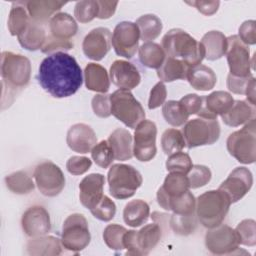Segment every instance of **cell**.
I'll use <instances>...</instances> for the list:
<instances>
[{
    "mask_svg": "<svg viewBox=\"0 0 256 256\" xmlns=\"http://www.w3.org/2000/svg\"><path fill=\"white\" fill-rule=\"evenodd\" d=\"M37 80L52 97L66 98L78 91L83 77L81 67L73 56L65 52H56L42 60Z\"/></svg>",
    "mask_w": 256,
    "mask_h": 256,
    "instance_id": "cell-1",
    "label": "cell"
},
{
    "mask_svg": "<svg viewBox=\"0 0 256 256\" xmlns=\"http://www.w3.org/2000/svg\"><path fill=\"white\" fill-rule=\"evenodd\" d=\"M2 109L9 107L15 97L29 84L31 78L30 60L11 51L1 53Z\"/></svg>",
    "mask_w": 256,
    "mask_h": 256,
    "instance_id": "cell-2",
    "label": "cell"
},
{
    "mask_svg": "<svg viewBox=\"0 0 256 256\" xmlns=\"http://www.w3.org/2000/svg\"><path fill=\"white\" fill-rule=\"evenodd\" d=\"M161 46L167 57L182 60L189 66L201 64L205 58L202 44L180 28L169 30L162 38Z\"/></svg>",
    "mask_w": 256,
    "mask_h": 256,
    "instance_id": "cell-3",
    "label": "cell"
},
{
    "mask_svg": "<svg viewBox=\"0 0 256 256\" xmlns=\"http://www.w3.org/2000/svg\"><path fill=\"white\" fill-rule=\"evenodd\" d=\"M155 212L152 214L154 223L147 224L139 231L127 230L123 237L124 249L127 255H148L160 242L163 234L162 224L169 219V215Z\"/></svg>",
    "mask_w": 256,
    "mask_h": 256,
    "instance_id": "cell-4",
    "label": "cell"
},
{
    "mask_svg": "<svg viewBox=\"0 0 256 256\" xmlns=\"http://www.w3.org/2000/svg\"><path fill=\"white\" fill-rule=\"evenodd\" d=\"M231 201L221 190H209L196 199L195 213L198 221L206 228H214L224 221Z\"/></svg>",
    "mask_w": 256,
    "mask_h": 256,
    "instance_id": "cell-5",
    "label": "cell"
},
{
    "mask_svg": "<svg viewBox=\"0 0 256 256\" xmlns=\"http://www.w3.org/2000/svg\"><path fill=\"white\" fill-rule=\"evenodd\" d=\"M109 192L116 199L132 197L142 185L143 178L140 172L128 164H113L107 174Z\"/></svg>",
    "mask_w": 256,
    "mask_h": 256,
    "instance_id": "cell-6",
    "label": "cell"
},
{
    "mask_svg": "<svg viewBox=\"0 0 256 256\" xmlns=\"http://www.w3.org/2000/svg\"><path fill=\"white\" fill-rule=\"evenodd\" d=\"M229 154L242 164H252L256 159V120L247 122L243 128L231 133L226 141Z\"/></svg>",
    "mask_w": 256,
    "mask_h": 256,
    "instance_id": "cell-7",
    "label": "cell"
},
{
    "mask_svg": "<svg viewBox=\"0 0 256 256\" xmlns=\"http://www.w3.org/2000/svg\"><path fill=\"white\" fill-rule=\"evenodd\" d=\"M111 114L125 126L135 129L145 119V111L141 103L130 90L118 89L110 94Z\"/></svg>",
    "mask_w": 256,
    "mask_h": 256,
    "instance_id": "cell-8",
    "label": "cell"
},
{
    "mask_svg": "<svg viewBox=\"0 0 256 256\" xmlns=\"http://www.w3.org/2000/svg\"><path fill=\"white\" fill-rule=\"evenodd\" d=\"M186 147L189 149L214 144L220 137V125L217 119L195 118L187 121L182 129Z\"/></svg>",
    "mask_w": 256,
    "mask_h": 256,
    "instance_id": "cell-9",
    "label": "cell"
},
{
    "mask_svg": "<svg viewBox=\"0 0 256 256\" xmlns=\"http://www.w3.org/2000/svg\"><path fill=\"white\" fill-rule=\"evenodd\" d=\"M90 240L91 234L85 216L80 213L69 215L62 226V246L68 251L78 253L89 245Z\"/></svg>",
    "mask_w": 256,
    "mask_h": 256,
    "instance_id": "cell-10",
    "label": "cell"
},
{
    "mask_svg": "<svg viewBox=\"0 0 256 256\" xmlns=\"http://www.w3.org/2000/svg\"><path fill=\"white\" fill-rule=\"evenodd\" d=\"M35 184L41 194L47 197L59 195L65 187V176L58 165L51 161L39 163L33 172Z\"/></svg>",
    "mask_w": 256,
    "mask_h": 256,
    "instance_id": "cell-11",
    "label": "cell"
},
{
    "mask_svg": "<svg viewBox=\"0 0 256 256\" xmlns=\"http://www.w3.org/2000/svg\"><path fill=\"white\" fill-rule=\"evenodd\" d=\"M139 39L140 32L136 23L122 21L113 30L111 44L118 56L130 59L139 49Z\"/></svg>",
    "mask_w": 256,
    "mask_h": 256,
    "instance_id": "cell-12",
    "label": "cell"
},
{
    "mask_svg": "<svg viewBox=\"0 0 256 256\" xmlns=\"http://www.w3.org/2000/svg\"><path fill=\"white\" fill-rule=\"evenodd\" d=\"M156 124L148 119L141 121L135 128L133 142V156L141 161L148 162L152 160L156 153Z\"/></svg>",
    "mask_w": 256,
    "mask_h": 256,
    "instance_id": "cell-13",
    "label": "cell"
},
{
    "mask_svg": "<svg viewBox=\"0 0 256 256\" xmlns=\"http://www.w3.org/2000/svg\"><path fill=\"white\" fill-rule=\"evenodd\" d=\"M205 246L212 254H235L239 250V239L235 229L228 225L220 224L207 231L205 234Z\"/></svg>",
    "mask_w": 256,
    "mask_h": 256,
    "instance_id": "cell-14",
    "label": "cell"
},
{
    "mask_svg": "<svg viewBox=\"0 0 256 256\" xmlns=\"http://www.w3.org/2000/svg\"><path fill=\"white\" fill-rule=\"evenodd\" d=\"M226 58L230 75L235 77H249L251 73V60L249 47L244 44L237 35L227 37Z\"/></svg>",
    "mask_w": 256,
    "mask_h": 256,
    "instance_id": "cell-15",
    "label": "cell"
},
{
    "mask_svg": "<svg viewBox=\"0 0 256 256\" xmlns=\"http://www.w3.org/2000/svg\"><path fill=\"white\" fill-rule=\"evenodd\" d=\"M252 185L253 175L251 171L246 167H236L218 189L228 196L231 203H236L250 191Z\"/></svg>",
    "mask_w": 256,
    "mask_h": 256,
    "instance_id": "cell-16",
    "label": "cell"
},
{
    "mask_svg": "<svg viewBox=\"0 0 256 256\" xmlns=\"http://www.w3.org/2000/svg\"><path fill=\"white\" fill-rule=\"evenodd\" d=\"M111 31L106 27L92 29L82 42L84 55L94 61L102 60L111 48Z\"/></svg>",
    "mask_w": 256,
    "mask_h": 256,
    "instance_id": "cell-17",
    "label": "cell"
},
{
    "mask_svg": "<svg viewBox=\"0 0 256 256\" xmlns=\"http://www.w3.org/2000/svg\"><path fill=\"white\" fill-rule=\"evenodd\" d=\"M21 226L23 232L31 238L47 235L51 230L50 215L43 206H31L23 213Z\"/></svg>",
    "mask_w": 256,
    "mask_h": 256,
    "instance_id": "cell-18",
    "label": "cell"
},
{
    "mask_svg": "<svg viewBox=\"0 0 256 256\" xmlns=\"http://www.w3.org/2000/svg\"><path fill=\"white\" fill-rule=\"evenodd\" d=\"M109 77L112 83L120 89L131 90L141 82V75L137 67L126 60H115L109 70Z\"/></svg>",
    "mask_w": 256,
    "mask_h": 256,
    "instance_id": "cell-19",
    "label": "cell"
},
{
    "mask_svg": "<svg viewBox=\"0 0 256 256\" xmlns=\"http://www.w3.org/2000/svg\"><path fill=\"white\" fill-rule=\"evenodd\" d=\"M66 143L72 151L86 154L91 152L92 148L97 144V136L89 125L77 123L68 129Z\"/></svg>",
    "mask_w": 256,
    "mask_h": 256,
    "instance_id": "cell-20",
    "label": "cell"
},
{
    "mask_svg": "<svg viewBox=\"0 0 256 256\" xmlns=\"http://www.w3.org/2000/svg\"><path fill=\"white\" fill-rule=\"evenodd\" d=\"M105 177L100 173H92L85 176L79 184V199L81 204L91 210L104 196Z\"/></svg>",
    "mask_w": 256,
    "mask_h": 256,
    "instance_id": "cell-21",
    "label": "cell"
},
{
    "mask_svg": "<svg viewBox=\"0 0 256 256\" xmlns=\"http://www.w3.org/2000/svg\"><path fill=\"white\" fill-rule=\"evenodd\" d=\"M234 101L229 92L214 91L203 97V105L197 115L201 118L217 119V116H221L229 111Z\"/></svg>",
    "mask_w": 256,
    "mask_h": 256,
    "instance_id": "cell-22",
    "label": "cell"
},
{
    "mask_svg": "<svg viewBox=\"0 0 256 256\" xmlns=\"http://www.w3.org/2000/svg\"><path fill=\"white\" fill-rule=\"evenodd\" d=\"M189 183L187 175L182 173L170 172L164 179L163 185L157 191V202L161 208L165 210L167 202L172 199L183 195L189 190Z\"/></svg>",
    "mask_w": 256,
    "mask_h": 256,
    "instance_id": "cell-23",
    "label": "cell"
},
{
    "mask_svg": "<svg viewBox=\"0 0 256 256\" xmlns=\"http://www.w3.org/2000/svg\"><path fill=\"white\" fill-rule=\"evenodd\" d=\"M107 141L113 151L115 160L126 161L133 157V138L128 130L124 128L115 129L109 135Z\"/></svg>",
    "mask_w": 256,
    "mask_h": 256,
    "instance_id": "cell-24",
    "label": "cell"
},
{
    "mask_svg": "<svg viewBox=\"0 0 256 256\" xmlns=\"http://www.w3.org/2000/svg\"><path fill=\"white\" fill-rule=\"evenodd\" d=\"M67 2L54 0H32L26 1V8L30 18L40 24L46 23L59 11Z\"/></svg>",
    "mask_w": 256,
    "mask_h": 256,
    "instance_id": "cell-25",
    "label": "cell"
},
{
    "mask_svg": "<svg viewBox=\"0 0 256 256\" xmlns=\"http://www.w3.org/2000/svg\"><path fill=\"white\" fill-rule=\"evenodd\" d=\"M84 81L88 90L105 94L110 88V77L100 64L88 63L84 69Z\"/></svg>",
    "mask_w": 256,
    "mask_h": 256,
    "instance_id": "cell-26",
    "label": "cell"
},
{
    "mask_svg": "<svg viewBox=\"0 0 256 256\" xmlns=\"http://www.w3.org/2000/svg\"><path fill=\"white\" fill-rule=\"evenodd\" d=\"M255 115V106L244 100H236L229 111L221 115V119L227 126L238 127L254 119Z\"/></svg>",
    "mask_w": 256,
    "mask_h": 256,
    "instance_id": "cell-27",
    "label": "cell"
},
{
    "mask_svg": "<svg viewBox=\"0 0 256 256\" xmlns=\"http://www.w3.org/2000/svg\"><path fill=\"white\" fill-rule=\"evenodd\" d=\"M50 35L60 40H70L78 31L75 19L68 13H56L49 21Z\"/></svg>",
    "mask_w": 256,
    "mask_h": 256,
    "instance_id": "cell-28",
    "label": "cell"
},
{
    "mask_svg": "<svg viewBox=\"0 0 256 256\" xmlns=\"http://www.w3.org/2000/svg\"><path fill=\"white\" fill-rule=\"evenodd\" d=\"M186 79L192 88L199 91H209L214 88L217 82L215 72L210 67L203 64L191 66Z\"/></svg>",
    "mask_w": 256,
    "mask_h": 256,
    "instance_id": "cell-29",
    "label": "cell"
},
{
    "mask_svg": "<svg viewBox=\"0 0 256 256\" xmlns=\"http://www.w3.org/2000/svg\"><path fill=\"white\" fill-rule=\"evenodd\" d=\"M27 252L33 256H56L62 252L61 239L54 236L32 237L27 243Z\"/></svg>",
    "mask_w": 256,
    "mask_h": 256,
    "instance_id": "cell-30",
    "label": "cell"
},
{
    "mask_svg": "<svg viewBox=\"0 0 256 256\" xmlns=\"http://www.w3.org/2000/svg\"><path fill=\"white\" fill-rule=\"evenodd\" d=\"M200 43L205 52V58L215 61L222 58L227 50V37L220 31L212 30L203 35Z\"/></svg>",
    "mask_w": 256,
    "mask_h": 256,
    "instance_id": "cell-31",
    "label": "cell"
},
{
    "mask_svg": "<svg viewBox=\"0 0 256 256\" xmlns=\"http://www.w3.org/2000/svg\"><path fill=\"white\" fill-rule=\"evenodd\" d=\"M19 44L28 51H36L42 49L47 35L42 24L31 19L30 23L18 36Z\"/></svg>",
    "mask_w": 256,
    "mask_h": 256,
    "instance_id": "cell-32",
    "label": "cell"
},
{
    "mask_svg": "<svg viewBox=\"0 0 256 256\" xmlns=\"http://www.w3.org/2000/svg\"><path fill=\"white\" fill-rule=\"evenodd\" d=\"M190 67L191 66L182 60L166 57L161 67L157 69V76L162 82L184 80L187 77Z\"/></svg>",
    "mask_w": 256,
    "mask_h": 256,
    "instance_id": "cell-33",
    "label": "cell"
},
{
    "mask_svg": "<svg viewBox=\"0 0 256 256\" xmlns=\"http://www.w3.org/2000/svg\"><path fill=\"white\" fill-rule=\"evenodd\" d=\"M150 207L148 203L142 199H135L128 202L123 210V220L131 227H139L143 225L149 218Z\"/></svg>",
    "mask_w": 256,
    "mask_h": 256,
    "instance_id": "cell-34",
    "label": "cell"
},
{
    "mask_svg": "<svg viewBox=\"0 0 256 256\" xmlns=\"http://www.w3.org/2000/svg\"><path fill=\"white\" fill-rule=\"evenodd\" d=\"M31 18L26 8V1L13 2L9 16H8V30L12 36H18L27 25L30 23Z\"/></svg>",
    "mask_w": 256,
    "mask_h": 256,
    "instance_id": "cell-35",
    "label": "cell"
},
{
    "mask_svg": "<svg viewBox=\"0 0 256 256\" xmlns=\"http://www.w3.org/2000/svg\"><path fill=\"white\" fill-rule=\"evenodd\" d=\"M139 60L147 68L158 69L166 59V54L159 44L155 42H144L138 49Z\"/></svg>",
    "mask_w": 256,
    "mask_h": 256,
    "instance_id": "cell-36",
    "label": "cell"
},
{
    "mask_svg": "<svg viewBox=\"0 0 256 256\" xmlns=\"http://www.w3.org/2000/svg\"><path fill=\"white\" fill-rule=\"evenodd\" d=\"M136 25L139 28L140 38L145 42L155 40L162 31L163 25L160 18L154 14H145L136 20Z\"/></svg>",
    "mask_w": 256,
    "mask_h": 256,
    "instance_id": "cell-37",
    "label": "cell"
},
{
    "mask_svg": "<svg viewBox=\"0 0 256 256\" xmlns=\"http://www.w3.org/2000/svg\"><path fill=\"white\" fill-rule=\"evenodd\" d=\"M6 187L14 194H29L35 188L32 178L25 171H16L5 177Z\"/></svg>",
    "mask_w": 256,
    "mask_h": 256,
    "instance_id": "cell-38",
    "label": "cell"
},
{
    "mask_svg": "<svg viewBox=\"0 0 256 256\" xmlns=\"http://www.w3.org/2000/svg\"><path fill=\"white\" fill-rule=\"evenodd\" d=\"M162 114L165 121L174 127L183 126L189 118L179 101L169 100L162 105Z\"/></svg>",
    "mask_w": 256,
    "mask_h": 256,
    "instance_id": "cell-39",
    "label": "cell"
},
{
    "mask_svg": "<svg viewBox=\"0 0 256 256\" xmlns=\"http://www.w3.org/2000/svg\"><path fill=\"white\" fill-rule=\"evenodd\" d=\"M196 209V198L188 190L183 195L172 198L167 202L165 207L166 211H172L178 215H191L195 213Z\"/></svg>",
    "mask_w": 256,
    "mask_h": 256,
    "instance_id": "cell-40",
    "label": "cell"
},
{
    "mask_svg": "<svg viewBox=\"0 0 256 256\" xmlns=\"http://www.w3.org/2000/svg\"><path fill=\"white\" fill-rule=\"evenodd\" d=\"M169 225L171 229L178 235H189L193 233L197 227L196 213L191 215H169Z\"/></svg>",
    "mask_w": 256,
    "mask_h": 256,
    "instance_id": "cell-41",
    "label": "cell"
},
{
    "mask_svg": "<svg viewBox=\"0 0 256 256\" xmlns=\"http://www.w3.org/2000/svg\"><path fill=\"white\" fill-rule=\"evenodd\" d=\"M186 146L182 131L170 128L163 132L161 137V147L166 155L181 151Z\"/></svg>",
    "mask_w": 256,
    "mask_h": 256,
    "instance_id": "cell-42",
    "label": "cell"
},
{
    "mask_svg": "<svg viewBox=\"0 0 256 256\" xmlns=\"http://www.w3.org/2000/svg\"><path fill=\"white\" fill-rule=\"evenodd\" d=\"M127 229L119 224H109L103 231V240L105 244L114 251H121L124 249L123 237Z\"/></svg>",
    "mask_w": 256,
    "mask_h": 256,
    "instance_id": "cell-43",
    "label": "cell"
},
{
    "mask_svg": "<svg viewBox=\"0 0 256 256\" xmlns=\"http://www.w3.org/2000/svg\"><path fill=\"white\" fill-rule=\"evenodd\" d=\"M91 157L95 164L103 169L108 168L114 161V154L107 140L100 141L92 148Z\"/></svg>",
    "mask_w": 256,
    "mask_h": 256,
    "instance_id": "cell-44",
    "label": "cell"
},
{
    "mask_svg": "<svg viewBox=\"0 0 256 256\" xmlns=\"http://www.w3.org/2000/svg\"><path fill=\"white\" fill-rule=\"evenodd\" d=\"M165 165L168 172L182 173L185 175H187L193 166L190 156L182 151L170 154Z\"/></svg>",
    "mask_w": 256,
    "mask_h": 256,
    "instance_id": "cell-45",
    "label": "cell"
},
{
    "mask_svg": "<svg viewBox=\"0 0 256 256\" xmlns=\"http://www.w3.org/2000/svg\"><path fill=\"white\" fill-rule=\"evenodd\" d=\"M239 244L245 246L256 245V222L253 219L242 220L235 228Z\"/></svg>",
    "mask_w": 256,
    "mask_h": 256,
    "instance_id": "cell-46",
    "label": "cell"
},
{
    "mask_svg": "<svg viewBox=\"0 0 256 256\" xmlns=\"http://www.w3.org/2000/svg\"><path fill=\"white\" fill-rule=\"evenodd\" d=\"M98 4L95 0H83L75 4L74 16L80 23H88L97 17Z\"/></svg>",
    "mask_w": 256,
    "mask_h": 256,
    "instance_id": "cell-47",
    "label": "cell"
},
{
    "mask_svg": "<svg viewBox=\"0 0 256 256\" xmlns=\"http://www.w3.org/2000/svg\"><path fill=\"white\" fill-rule=\"evenodd\" d=\"M211 171L207 166L204 165H193L190 171L187 173V179L189 187L197 189L205 186L211 180Z\"/></svg>",
    "mask_w": 256,
    "mask_h": 256,
    "instance_id": "cell-48",
    "label": "cell"
},
{
    "mask_svg": "<svg viewBox=\"0 0 256 256\" xmlns=\"http://www.w3.org/2000/svg\"><path fill=\"white\" fill-rule=\"evenodd\" d=\"M90 212L96 219L108 222L111 221L116 214V205L108 196L104 195L98 204L90 210Z\"/></svg>",
    "mask_w": 256,
    "mask_h": 256,
    "instance_id": "cell-49",
    "label": "cell"
},
{
    "mask_svg": "<svg viewBox=\"0 0 256 256\" xmlns=\"http://www.w3.org/2000/svg\"><path fill=\"white\" fill-rule=\"evenodd\" d=\"M91 106L94 114L100 118H108L111 115L110 95L96 94L91 100Z\"/></svg>",
    "mask_w": 256,
    "mask_h": 256,
    "instance_id": "cell-50",
    "label": "cell"
},
{
    "mask_svg": "<svg viewBox=\"0 0 256 256\" xmlns=\"http://www.w3.org/2000/svg\"><path fill=\"white\" fill-rule=\"evenodd\" d=\"M92 165V161L85 156H72L66 162L67 171L72 175H82L86 173Z\"/></svg>",
    "mask_w": 256,
    "mask_h": 256,
    "instance_id": "cell-51",
    "label": "cell"
},
{
    "mask_svg": "<svg viewBox=\"0 0 256 256\" xmlns=\"http://www.w3.org/2000/svg\"><path fill=\"white\" fill-rule=\"evenodd\" d=\"M73 46L74 44L70 40H60L54 38L51 35H48L41 51L44 54L51 55L56 52H64L66 50H70L73 48Z\"/></svg>",
    "mask_w": 256,
    "mask_h": 256,
    "instance_id": "cell-52",
    "label": "cell"
},
{
    "mask_svg": "<svg viewBox=\"0 0 256 256\" xmlns=\"http://www.w3.org/2000/svg\"><path fill=\"white\" fill-rule=\"evenodd\" d=\"M167 97V89L164 82L159 81L156 83L150 91L149 100H148V108L150 110L156 109L162 106L165 103Z\"/></svg>",
    "mask_w": 256,
    "mask_h": 256,
    "instance_id": "cell-53",
    "label": "cell"
},
{
    "mask_svg": "<svg viewBox=\"0 0 256 256\" xmlns=\"http://www.w3.org/2000/svg\"><path fill=\"white\" fill-rule=\"evenodd\" d=\"M240 40L248 45H254L256 43V22L254 20H246L239 27Z\"/></svg>",
    "mask_w": 256,
    "mask_h": 256,
    "instance_id": "cell-54",
    "label": "cell"
},
{
    "mask_svg": "<svg viewBox=\"0 0 256 256\" xmlns=\"http://www.w3.org/2000/svg\"><path fill=\"white\" fill-rule=\"evenodd\" d=\"M179 102L189 116L194 114L197 115L202 108L203 97L197 94H187L183 96Z\"/></svg>",
    "mask_w": 256,
    "mask_h": 256,
    "instance_id": "cell-55",
    "label": "cell"
},
{
    "mask_svg": "<svg viewBox=\"0 0 256 256\" xmlns=\"http://www.w3.org/2000/svg\"><path fill=\"white\" fill-rule=\"evenodd\" d=\"M252 77H253V75H251L249 77L241 78V77H235V76H232V75L228 74L227 82H226L227 88L230 92H232L234 94L245 95L247 86H248L249 81Z\"/></svg>",
    "mask_w": 256,
    "mask_h": 256,
    "instance_id": "cell-56",
    "label": "cell"
},
{
    "mask_svg": "<svg viewBox=\"0 0 256 256\" xmlns=\"http://www.w3.org/2000/svg\"><path fill=\"white\" fill-rule=\"evenodd\" d=\"M187 4L194 6L203 15L211 16L217 12L220 2L219 1H192V2H187Z\"/></svg>",
    "mask_w": 256,
    "mask_h": 256,
    "instance_id": "cell-57",
    "label": "cell"
},
{
    "mask_svg": "<svg viewBox=\"0 0 256 256\" xmlns=\"http://www.w3.org/2000/svg\"><path fill=\"white\" fill-rule=\"evenodd\" d=\"M98 14L97 18L99 19H109L112 17L116 11L118 2L117 1H103V0H98Z\"/></svg>",
    "mask_w": 256,
    "mask_h": 256,
    "instance_id": "cell-58",
    "label": "cell"
},
{
    "mask_svg": "<svg viewBox=\"0 0 256 256\" xmlns=\"http://www.w3.org/2000/svg\"><path fill=\"white\" fill-rule=\"evenodd\" d=\"M245 95H246V98L248 100L247 102H249L251 105L255 106L256 102H255V78H254V76L249 81V84L247 86Z\"/></svg>",
    "mask_w": 256,
    "mask_h": 256,
    "instance_id": "cell-59",
    "label": "cell"
}]
</instances>
